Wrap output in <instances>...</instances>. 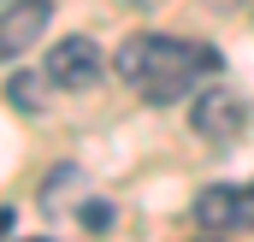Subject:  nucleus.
Here are the masks:
<instances>
[{
    "label": "nucleus",
    "mask_w": 254,
    "mask_h": 242,
    "mask_svg": "<svg viewBox=\"0 0 254 242\" xmlns=\"http://www.w3.org/2000/svg\"><path fill=\"white\" fill-rule=\"evenodd\" d=\"M113 65H119V77H125L142 101L172 107V101L195 95L219 71V54L207 42H184V36H130Z\"/></svg>",
    "instance_id": "f257e3e1"
},
{
    "label": "nucleus",
    "mask_w": 254,
    "mask_h": 242,
    "mask_svg": "<svg viewBox=\"0 0 254 242\" xmlns=\"http://www.w3.org/2000/svg\"><path fill=\"white\" fill-rule=\"evenodd\" d=\"M195 225L201 231H254V189L243 183H213L195 195Z\"/></svg>",
    "instance_id": "f03ea898"
},
{
    "label": "nucleus",
    "mask_w": 254,
    "mask_h": 242,
    "mask_svg": "<svg viewBox=\"0 0 254 242\" xmlns=\"http://www.w3.org/2000/svg\"><path fill=\"white\" fill-rule=\"evenodd\" d=\"M54 24V0H12L0 6V65L6 60H24Z\"/></svg>",
    "instance_id": "7ed1b4c3"
},
{
    "label": "nucleus",
    "mask_w": 254,
    "mask_h": 242,
    "mask_svg": "<svg viewBox=\"0 0 254 242\" xmlns=\"http://www.w3.org/2000/svg\"><path fill=\"white\" fill-rule=\"evenodd\" d=\"M190 124H195L201 142H237V136L249 130V107H243V95H231V89H207V95H195Z\"/></svg>",
    "instance_id": "20e7f679"
},
{
    "label": "nucleus",
    "mask_w": 254,
    "mask_h": 242,
    "mask_svg": "<svg viewBox=\"0 0 254 242\" xmlns=\"http://www.w3.org/2000/svg\"><path fill=\"white\" fill-rule=\"evenodd\" d=\"M42 71H48L54 89H95L101 83V48L89 36H65V42H54V54H48Z\"/></svg>",
    "instance_id": "39448f33"
},
{
    "label": "nucleus",
    "mask_w": 254,
    "mask_h": 242,
    "mask_svg": "<svg viewBox=\"0 0 254 242\" xmlns=\"http://www.w3.org/2000/svg\"><path fill=\"white\" fill-rule=\"evenodd\" d=\"M48 89H54V83H48V71H42V77L18 71V77L6 83V95H12V107H18V113H42V107H48Z\"/></svg>",
    "instance_id": "423d86ee"
},
{
    "label": "nucleus",
    "mask_w": 254,
    "mask_h": 242,
    "mask_svg": "<svg viewBox=\"0 0 254 242\" xmlns=\"http://www.w3.org/2000/svg\"><path fill=\"white\" fill-rule=\"evenodd\" d=\"M6 231H12V207H0V237H6Z\"/></svg>",
    "instance_id": "0eeeda50"
},
{
    "label": "nucleus",
    "mask_w": 254,
    "mask_h": 242,
    "mask_svg": "<svg viewBox=\"0 0 254 242\" xmlns=\"http://www.w3.org/2000/svg\"><path fill=\"white\" fill-rule=\"evenodd\" d=\"M36 242H48V237H36Z\"/></svg>",
    "instance_id": "6e6552de"
},
{
    "label": "nucleus",
    "mask_w": 254,
    "mask_h": 242,
    "mask_svg": "<svg viewBox=\"0 0 254 242\" xmlns=\"http://www.w3.org/2000/svg\"><path fill=\"white\" fill-rule=\"evenodd\" d=\"M207 242H213V237H207Z\"/></svg>",
    "instance_id": "1a4fd4ad"
}]
</instances>
